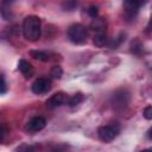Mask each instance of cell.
Wrapping results in <instances>:
<instances>
[{"mask_svg":"<svg viewBox=\"0 0 152 152\" xmlns=\"http://www.w3.org/2000/svg\"><path fill=\"white\" fill-rule=\"evenodd\" d=\"M18 69H19V71H20L21 74H24L26 77H30L28 75H31L33 68H32L31 63L27 62L26 59H20L19 63H18Z\"/></svg>","mask_w":152,"mask_h":152,"instance_id":"8fae6325","label":"cell"},{"mask_svg":"<svg viewBox=\"0 0 152 152\" xmlns=\"http://www.w3.org/2000/svg\"><path fill=\"white\" fill-rule=\"evenodd\" d=\"M31 89L34 94L37 95H40V94H44V93H48L50 89H51V81L46 77H39L37 78L32 86H31Z\"/></svg>","mask_w":152,"mask_h":152,"instance_id":"8992f818","label":"cell"},{"mask_svg":"<svg viewBox=\"0 0 152 152\" xmlns=\"http://www.w3.org/2000/svg\"><path fill=\"white\" fill-rule=\"evenodd\" d=\"M82 101H83V95H82L81 93H77V94L72 95L71 97H69V100H68V104L71 106V107H74V106L80 104Z\"/></svg>","mask_w":152,"mask_h":152,"instance_id":"2e32d148","label":"cell"},{"mask_svg":"<svg viewBox=\"0 0 152 152\" xmlns=\"http://www.w3.org/2000/svg\"><path fill=\"white\" fill-rule=\"evenodd\" d=\"M7 91V83L5 81L4 75H0V94H5Z\"/></svg>","mask_w":152,"mask_h":152,"instance_id":"d6986e66","label":"cell"},{"mask_svg":"<svg viewBox=\"0 0 152 152\" xmlns=\"http://www.w3.org/2000/svg\"><path fill=\"white\" fill-rule=\"evenodd\" d=\"M46 125V121L43 116H33L31 120L27 121L26 126H25V131L27 133H37L39 131H42Z\"/></svg>","mask_w":152,"mask_h":152,"instance_id":"52a82bcc","label":"cell"},{"mask_svg":"<svg viewBox=\"0 0 152 152\" xmlns=\"http://www.w3.org/2000/svg\"><path fill=\"white\" fill-rule=\"evenodd\" d=\"M15 1H17V0H2V1H1V5H0V14H1V17H2L5 20L12 19L13 14H12L11 7H12V5H13Z\"/></svg>","mask_w":152,"mask_h":152,"instance_id":"9c48e42d","label":"cell"},{"mask_svg":"<svg viewBox=\"0 0 152 152\" xmlns=\"http://www.w3.org/2000/svg\"><path fill=\"white\" fill-rule=\"evenodd\" d=\"M87 37H88L87 28L82 24H78V23L72 24L68 28V38L74 44H83L87 40Z\"/></svg>","mask_w":152,"mask_h":152,"instance_id":"7a4b0ae2","label":"cell"},{"mask_svg":"<svg viewBox=\"0 0 152 152\" xmlns=\"http://www.w3.org/2000/svg\"><path fill=\"white\" fill-rule=\"evenodd\" d=\"M87 13L89 14V17H91V18H96L97 17V14H99V8H97V6H89V8L87 10Z\"/></svg>","mask_w":152,"mask_h":152,"instance_id":"ac0fdd59","label":"cell"},{"mask_svg":"<svg viewBox=\"0 0 152 152\" xmlns=\"http://www.w3.org/2000/svg\"><path fill=\"white\" fill-rule=\"evenodd\" d=\"M62 75H63V70H62V68H61L59 65L52 66V69H51V76H52L53 78L59 80V78L62 77Z\"/></svg>","mask_w":152,"mask_h":152,"instance_id":"e0dca14e","label":"cell"},{"mask_svg":"<svg viewBox=\"0 0 152 152\" xmlns=\"http://www.w3.org/2000/svg\"><path fill=\"white\" fill-rule=\"evenodd\" d=\"M68 100H69V96L65 93L58 91L46 100V106L49 108H57V107H61V106L68 103Z\"/></svg>","mask_w":152,"mask_h":152,"instance_id":"ba28073f","label":"cell"},{"mask_svg":"<svg viewBox=\"0 0 152 152\" xmlns=\"http://www.w3.org/2000/svg\"><path fill=\"white\" fill-rule=\"evenodd\" d=\"M77 6H78V0H63L62 2V8L68 12L76 10Z\"/></svg>","mask_w":152,"mask_h":152,"instance_id":"9a60e30c","label":"cell"},{"mask_svg":"<svg viewBox=\"0 0 152 152\" xmlns=\"http://www.w3.org/2000/svg\"><path fill=\"white\" fill-rule=\"evenodd\" d=\"M146 0H124V10L129 18H133L138 14L141 6H144Z\"/></svg>","mask_w":152,"mask_h":152,"instance_id":"5b68a950","label":"cell"},{"mask_svg":"<svg viewBox=\"0 0 152 152\" xmlns=\"http://www.w3.org/2000/svg\"><path fill=\"white\" fill-rule=\"evenodd\" d=\"M107 42H108V37H107L106 30L95 32V34H94V38H93V43H94L96 46H99V48H102V46H104V45L107 44Z\"/></svg>","mask_w":152,"mask_h":152,"instance_id":"30bf717a","label":"cell"},{"mask_svg":"<svg viewBox=\"0 0 152 152\" xmlns=\"http://www.w3.org/2000/svg\"><path fill=\"white\" fill-rule=\"evenodd\" d=\"M23 34L30 42H36L42 34V21L37 15H27L23 21Z\"/></svg>","mask_w":152,"mask_h":152,"instance_id":"6da1fadb","label":"cell"},{"mask_svg":"<svg viewBox=\"0 0 152 152\" xmlns=\"http://www.w3.org/2000/svg\"><path fill=\"white\" fill-rule=\"evenodd\" d=\"M144 116H145V119H147V120H151V119H152V106H147V107L144 109Z\"/></svg>","mask_w":152,"mask_h":152,"instance_id":"ffe728a7","label":"cell"},{"mask_svg":"<svg viewBox=\"0 0 152 152\" xmlns=\"http://www.w3.org/2000/svg\"><path fill=\"white\" fill-rule=\"evenodd\" d=\"M128 100H129L128 93L124 89H120V90H118L113 94L110 103H112L113 108H115V109H124L127 106Z\"/></svg>","mask_w":152,"mask_h":152,"instance_id":"277c9868","label":"cell"},{"mask_svg":"<svg viewBox=\"0 0 152 152\" xmlns=\"http://www.w3.org/2000/svg\"><path fill=\"white\" fill-rule=\"evenodd\" d=\"M119 133H120V127L118 125H104L99 127L97 129L99 138L104 142H110L118 137Z\"/></svg>","mask_w":152,"mask_h":152,"instance_id":"3957f363","label":"cell"},{"mask_svg":"<svg viewBox=\"0 0 152 152\" xmlns=\"http://www.w3.org/2000/svg\"><path fill=\"white\" fill-rule=\"evenodd\" d=\"M90 27L93 28L94 32H97V31H103L106 30V20L102 19V18H93V21L90 24Z\"/></svg>","mask_w":152,"mask_h":152,"instance_id":"7c38bea8","label":"cell"},{"mask_svg":"<svg viewBox=\"0 0 152 152\" xmlns=\"http://www.w3.org/2000/svg\"><path fill=\"white\" fill-rule=\"evenodd\" d=\"M124 37H125V34H124V33H120V36H119V37H115V38H113V39L108 40L106 45H108V48H110V49H118V48H119V45L125 40V38H124Z\"/></svg>","mask_w":152,"mask_h":152,"instance_id":"5bb4252c","label":"cell"},{"mask_svg":"<svg viewBox=\"0 0 152 152\" xmlns=\"http://www.w3.org/2000/svg\"><path fill=\"white\" fill-rule=\"evenodd\" d=\"M5 135H6V128H5V126H4V125H1V124H0V144L2 142V140H4Z\"/></svg>","mask_w":152,"mask_h":152,"instance_id":"44dd1931","label":"cell"},{"mask_svg":"<svg viewBox=\"0 0 152 152\" xmlns=\"http://www.w3.org/2000/svg\"><path fill=\"white\" fill-rule=\"evenodd\" d=\"M30 55H31V57H33L34 59H38L40 62H49L50 61L49 53L40 51V50H32V51H30Z\"/></svg>","mask_w":152,"mask_h":152,"instance_id":"4fadbf2b","label":"cell"}]
</instances>
